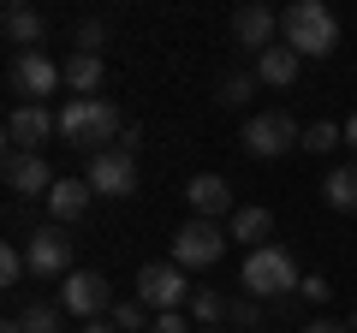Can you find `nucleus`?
I'll list each match as a JSON object with an SVG mask.
<instances>
[{"label": "nucleus", "instance_id": "nucleus-7", "mask_svg": "<svg viewBox=\"0 0 357 333\" xmlns=\"http://www.w3.org/2000/svg\"><path fill=\"white\" fill-rule=\"evenodd\" d=\"M191 292H197V286L185 280L178 262H149V268H137V292H131V297H143L155 316H167V309H185V304H191Z\"/></svg>", "mask_w": 357, "mask_h": 333}, {"label": "nucleus", "instance_id": "nucleus-10", "mask_svg": "<svg viewBox=\"0 0 357 333\" xmlns=\"http://www.w3.org/2000/svg\"><path fill=\"white\" fill-rule=\"evenodd\" d=\"M48 137H60V114L30 107V102H18L13 114H6V143H13V155H42Z\"/></svg>", "mask_w": 357, "mask_h": 333}, {"label": "nucleus", "instance_id": "nucleus-18", "mask_svg": "<svg viewBox=\"0 0 357 333\" xmlns=\"http://www.w3.org/2000/svg\"><path fill=\"white\" fill-rule=\"evenodd\" d=\"M60 77H66V90H72V95H96V90H102V77H107V65L102 60H96V54H66V60H60Z\"/></svg>", "mask_w": 357, "mask_h": 333}, {"label": "nucleus", "instance_id": "nucleus-30", "mask_svg": "<svg viewBox=\"0 0 357 333\" xmlns=\"http://www.w3.org/2000/svg\"><path fill=\"white\" fill-rule=\"evenodd\" d=\"M149 333H191V316H185V309H167V316L149 321Z\"/></svg>", "mask_w": 357, "mask_h": 333}, {"label": "nucleus", "instance_id": "nucleus-20", "mask_svg": "<svg viewBox=\"0 0 357 333\" xmlns=\"http://www.w3.org/2000/svg\"><path fill=\"white\" fill-rule=\"evenodd\" d=\"M321 203L340 208V215H357V161L351 166H333L328 179H321Z\"/></svg>", "mask_w": 357, "mask_h": 333}, {"label": "nucleus", "instance_id": "nucleus-34", "mask_svg": "<svg viewBox=\"0 0 357 333\" xmlns=\"http://www.w3.org/2000/svg\"><path fill=\"white\" fill-rule=\"evenodd\" d=\"M345 149H357V114L345 119Z\"/></svg>", "mask_w": 357, "mask_h": 333}, {"label": "nucleus", "instance_id": "nucleus-16", "mask_svg": "<svg viewBox=\"0 0 357 333\" xmlns=\"http://www.w3.org/2000/svg\"><path fill=\"white\" fill-rule=\"evenodd\" d=\"M89 196H96V191H89L84 179H60V185L48 191V215H54V226H72V220H84V215H89Z\"/></svg>", "mask_w": 357, "mask_h": 333}, {"label": "nucleus", "instance_id": "nucleus-33", "mask_svg": "<svg viewBox=\"0 0 357 333\" xmlns=\"http://www.w3.org/2000/svg\"><path fill=\"white\" fill-rule=\"evenodd\" d=\"M77 333H119V327H114V321L102 316V321H84V327H77Z\"/></svg>", "mask_w": 357, "mask_h": 333}, {"label": "nucleus", "instance_id": "nucleus-5", "mask_svg": "<svg viewBox=\"0 0 357 333\" xmlns=\"http://www.w3.org/2000/svg\"><path fill=\"white\" fill-rule=\"evenodd\" d=\"M238 143L256 155V161H280V155H292L298 143H304V125H298L292 114H280V107H274V114H250Z\"/></svg>", "mask_w": 357, "mask_h": 333}, {"label": "nucleus", "instance_id": "nucleus-17", "mask_svg": "<svg viewBox=\"0 0 357 333\" xmlns=\"http://www.w3.org/2000/svg\"><path fill=\"white\" fill-rule=\"evenodd\" d=\"M227 232L244 250H268V244H274V215H268V208H238V215L227 220Z\"/></svg>", "mask_w": 357, "mask_h": 333}, {"label": "nucleus", "instance_id": "nucleus-8", "mask_svg": "<svg viewBox=\"0 0 357 333\" xmlns=\"http://www.w3.org/2000/svg\"><path fill=\"white\" fill-rule=\"evenodd\" d=\"M60 84H66V77H60V65H54L42 48H36V54H13V65H6V90H13V95H24L30 107H42V95H54Z\"/></svg>", "mask_w": 357, "mask_h": 333}, {"label": "nucleus", "instance_id": "nucleus-19", "mask_svg": "<svg viewBox=\"0 0 357 333\" xmlns=\"http://www.w3.org/2000/svg\"><path fill=\"white\" fill-rule=\"evenodd\" d=\"M298 54L286 48V42H274L268 54H256V84H274V90H286V84H298Z\"/></svg>", "mask_w": 357, "mask_h": 333}, {"label": "nucleus", "instance_id": "nucleus-23", "mask_svg": "<svg viewBox=\"0 0 357 333\" xmlns=\"http://www.w3.org/2000/svg\"><path fill=\"white\" fill-rule=\"evenodd\" d=\"M250 95H256V72H227V77L215 84V102H220V107H244Z\"/></svg>", "mask_w": 357, "mask_h": 333}, {"label": "nucleus", "instance_id": "nucleus-12", "mask_svg": "<svg viewBox=\"0 0 357 333\" xmlns=\"http://www.w3.org/2000/svg\"><path fill=\"white\" fill-rule=\"evenodd\" d=\"M274 36H280V18H274V6H262V0H244L238 13H232V42L250 54H268L274 48Z\"/></svg>", "mask_w": 357, "mask_h": 333}, {"label": "nucleus", "instance_id": "nucleus-22", "mask_svg": "<svg viewBox=\"0 0 357 333\" xmlns=\"http://www.w3.org/2000/svg\"><path fill=\"white\" fill-rule=\"evenodd\" d=\"M185 316H191V321H203V327H215V321L227 316V297H220L215 286H197V292H191V304H185Z\"/></svg>", "mask_w": 357, "mask_h": 333}, {"label": "nucleus", "instance_id": "nucleus-27", "mask_svg": "<svg viewBox=\"0 0 357 333\" xmlns=\"http://www.w3.org/2000/svg\"><path fill=\"white\" fill-rule=\"evenodd\" d=\"M262 316H268V309L262 304H256V297H232V304H227V321H232V327H262Z\"/></svg>", "mask_w": 357, "mask_h": 333}, {"label": "nucleus", "instance_id": "nucleus-14", "mask_svg": "<svg viewBox=\"0 0 357 333\" xmlns=\"http://www.w3.org/2000/svg\"><path fill=\"white\" fill-rule=\"evenodd\" d=\"M6 185H13L18 196H42V203H48V191L60 179H54V166L42 161V155H6Z\"/></svg>", "mask_w": 357, "mask_h": 333}, {"label": "nucleus", "instance_id": "nucleus-26", "mask_svg": "<svg viewBox=\"0 0 357 333\" xmlns=\"http://www.w3.org/2000/svg\"><path fill=\"white\" fill-rule=\"evenodd\" d=\"M102 42H107V24H102V18H84V24H77V36H72V48L102 60Z\"/></svg>", "mask_w": 357, "mask_h": 333}, {"label": "nucleus", "instance_id": "nucleus-32", "mask_svg": "<svg viewBox=\"0 0 357 333\" xmlns=\"http://www.w3.org/2000/svg\"><path fill=\"white\" fill-rule=\"evenodd\" d=\"M119 149H126V155H137V149H143V131H137V125H126V137H119Z\"/></svg>", "mask_w": 357, "mask_h": 333}, {"label": "nucleus", "instance_id": "nucleus-4", "mask_svg": "<svg viewBox=\"0 0 357 333\" xmlns=\"http://www.w3.org/2000/svg\"><path fill=\"white\" fill-rule=\"evenodd\" d=\"M227 244H232V232L220 226V220L191 215L185 226L173 232V262H178V268H215V262L227 256Z\"/></svg>", "mask_w": 357, "mask_h": 333}, {"label": "nucleus", "instance_id": "nucleus-15", "mask_svg": "<svg viewBox=\"0 0 357 333\" xmlns=\"http://www.w3.org/2000/svg\"><path fill=\"white\" fill-rule=\"evenodd\" d=\"M0 30H6V42H13L18 54H36L42 36H48V18H42L36 6H24V0H13V6L0 13Z\"/></svg>", "mask_w": 357, "mask_h": 333}, {"label": "nucleus", "instance_id": "nucleus-24", "mask_svg": "<svg viewBox=\"0 0 357 333\" xmlns=\"http://www.w3.org/2000/svg\"><path fill=\"white\" fill-rule=\"evenodd\" d=\"M340 143H345V125H333V119H316V125H304V143H298V149L328 155V149H340Z\"/></svg>", "mask_w": 357, "mask_h": 333}, {"label": "nucleus", "instance_id": "nucleus-29", "mask_svg": "<svg viewBox=\"0 0 357 333\" xmlns=\"http://www.w3.org/2000/svg\"><path fill=\"white\" fill-rule=\"evenodd\" d=\"M328 274H304V286H298V297H304V304H328Z\"/></svg>", "mask_w": 357, "mask_h": 333}, {"label": "nucleus", "instance_id": "nucleus-11", "mask_svg": "<svg viewBox=\"0 0 357 333\" xmlns=\"http://www.w3.org/2000/svg\"><path fill=\"white\" fill-rule=\"evenodd\" d=\"M89 191L96 196H131L137 191V155H126L114 143V149L89 155Z\"/></svg>", "mask_w": 357, "mask_h": 333}, {"label": "nucleus", "instance_id": "nucleus-6", "mask_svg": "<svg viewBox=\"0 0 357 333\" xmlns=\"http://www.w3.org/2000/svg\"><path fill=\"white\" fill-rule=\"evenodd\" d=\"M114 286H107V274H96V268H72L66 274V286H60V309L66 316H77V321H102V316H114Z\"/></svg>", "mask_w": 357, "mask_h": 333}, {"label": "nucleus", "instance_id": "nucleus-25", "mask_svg": "<svg viewBox=\"0 0 357 333\" xmlns=\"http://www.w3.org/2000/svg\"><path fill=\"white\" fill-rule=\"evenodd\" d=\"M60 316H66L60 304H48V297H36V304H30L24 316H18V321H24V333H60Z\"/></svg>", "mask_w": 357, "mask_h": 333}, {"label": "nucleus", "instance_id": "nucleus-3", "mask_svg": "<svg viewBox=\"0 0 357 333\" xmlns=\"http://www.w3.org/2000/svg\"><path fill=\"white\" fill-rule=\"evenodd\" d=\"M304 274H298V256L286 244H268V250H250L244 256V292L256 304H280V297H298Z\"/></svg>", "mask_w": 357, "mask_h": 333}, {"label": "nucleus", "instance_id": "nucleus-13", "mask_svg": "<svg viewBox=\"0 0 357 333\" xmlns=\"http://www.w3.org/2000/svg\"><path fill=\"white\" fill-rule=\"evenodd\" d=\"M185 203H191L203 220H227V215H238V208H232V185L220 179V173H197V179L185 185Z\"/></svg>", "mask_w": 357, "mask_h": 333}, {"label": "nucleus", "instance_id": "nucleus-31", "mask_svg": "<svg viewBox=\"0 0 357 333\" xmlns=\"http://www.w3.org/2000/svg\"><path fill=\"white\" fill-rule=\"evenodd\" d=\"M298 333H351V327H345V321H328V316H316V321H304Z\"/></svg>", "mask_w": 357, "mask_h": 333}, {"label": "nucleus", "instance_id": "nucleus-9", "mask_svg": "<svg viewBox=\"0 0 357 333\" xmlns=\"http://www.w3.org/2000/svg\"><path fill=\"white\" fill-rule=\"evenodd\" d=\"M24 262H30V274L36 280H66L72 274V238H66V226H36L24 238Z\"/></svg>", "mask_w": 357, "mask_h": 333}, {"label": "nucleus", "instance_id": "nucleus-35", "mask_svg": "<svg viewBox=\"0 0 357 333\" xmlns=\"http://www.w3.org/2000/svg\"><path fill=\"white\" fill-rule=\"evenodd\" d=\"M345 327H351V333H357V309H351V321H345Z\"/></svg>", "mask_w": 357, "mask_h": 333}, {"label": "nucleus", "instance_id": "nucleus-1", "mask_svg": "<svg viewBox=\"0 0 357 333\" xmlns=\"http://www.w3.org/2000/svg\"><path fill=\"white\" fill-rule=\"evenodd\" d=\"M60 137L72 143V149L102 155V149H114V143L126 137V119H119V107L107 102V95H72V102L60 107Z\"/></svg>", "mask_w": 357, "mask_h": 333}, {"label": "nucleus", "instance_id": "nucleus-2", "mask_svg": "<svg viewBox=\"0 0 357 333\" xmlns=\"http://www.w3.org/2000/svg\"><path fill=\"white\" fill-rule=\"evenodd\" d=\"M280 42L298 60H328V54L340 48V18H333V6H321V0H298V6L280 13Z\"/></svg>", "mask_w": 357, "mask_h": 333}, {"label": "nucleus", "instance_id": "nucleus-21", "mask_svg": "<svg viewBox=\"0 0 357 333\" xmlns=\"http://www.w3.org/2000/svg\"><path fill=\"white\" fill-rule=\"evenodd\" d=\"M107 321H114L119 333H149V321H155V309L143 304V297H119V304H114V316H107Z\"/></svg>", "mask_w": 357, "mask_h": 333}, {"label": "nucleus", "instance_id": "nucleus-28", "mask_svg": "<svg viewBox=\"0 0 357 333\" xmlns=\"http://www.w3.org/2000/svg\"><path fill=\"white\" fill-rule=\"evenodd\" d=\"M30 274V262H24V250H18V244H6V250H0V286H18Z\"/></svg>", "mask_w": 357, "mask_h": 333}]
</instances>
